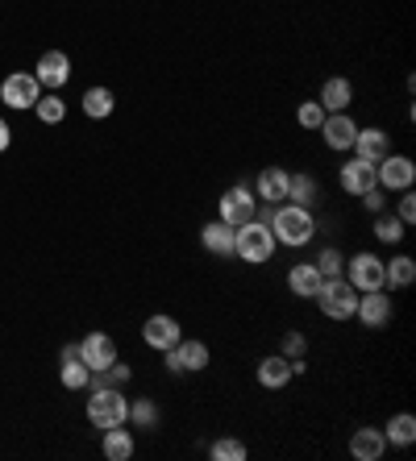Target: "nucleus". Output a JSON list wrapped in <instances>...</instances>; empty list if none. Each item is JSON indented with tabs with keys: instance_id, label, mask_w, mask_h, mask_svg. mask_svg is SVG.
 Listing matches in <instances>:
<instances>
[{
	"instance_id": "23",
	"label": "nucleus",
	"mask_w": 416,
	"mask_h": 461,
	"mask_svg": "<svg viewBox=\"0 0 416 461\" xmlns=\"http://www.w3.org/2000/svg\"><path fill=\"white\" fill-rule=\"evenodd\" d=\"M384 440H387V445H400V449H408V445L416 440V416H412V411H400V416L387 420Z\"/></svg>"
},
{
	"instance_id": "20",
	"label": "nucleus",
	"mask_w": 416,
	"mask_h": 461,
	"mask_svg": "<svg viewBox=\"0 0 416 461\" xmlns=\"http://www.w3.org/2000/svg\"><path fill=\"white\" fill-rule=\"evenodd\" d=\"M354 150H358V158H366V162H384L387 154H392V138H387L384 129H358Z\"/></svg>"
},
{
	"instance_id": "10",
	"label": "nucleus",
	"mask_w": 416,
	"mask_h": 461,
	"mask_svg": "<svg viewBox=\"0 0 416 461\" xmlns=\"http://www.w3.org/2000/svg\"><path fill=\"white\" fill-rule=\"evenodd\" d=\"M321 138H325L329 150H354V138H358V121L346 117V113H325L317 129Z\"/></svg>"
},
{
	"instance_id": "37",
	"label": "nucleus",
	"mask_w": 416,
	"mask_h": 461,
	"mask_svg": "<svg viewBox=\"0 0 416 461\" xmlns=\"http://www.w3.org/2000/svg\"><path fill=\"white\" fill-rule=\"evenodd\" d=\"M395 216H400L404 225H412V221H416V195H412V192H404V200H400V208H395Z\"/></svg>"
},
{
	"instance_id": "5",
	"label": "nucleus",
	"mask_w": 416,
	"mask_h": 461,
	"mask_svg": "<svg viewBox=\"0 0 416 461\" xmlns=\"http://www.w3.org/2000/svg\"><path fill=\"white\" fill-rule=\"evenodd\" d=\"M217 216L225 221V225H233V229L246 225V221H254V216H258V195H254V187H246V183L230 187V192L221 195Z\"/></svg>"
},
{
	"instance_id": "12",
	"label": "nucleus",
	"mask_w": 416,
	"mask_h": 461,
	"mask_svg": "<svg viewBox=\"0 0 416 461\" xmlns=\"http://www.w3.org/2000/svg\"><path fill=\"white\" fill-rule=\"evenodd\" d=\"M338 183H341V192L346 195H366L371 187H379V179H375V162H366V158H350L346 167L338 171Z\"/></svg>"
},
{
	"instance_id": "1",
	"label": "nucleus",
	"mask_w": 416,
	"mask_h": 461,
	"mask_svg": "<svg viewBox=\"0 0 416 461\" xmlns=\"http://www.w3.org/2000/svg\"><path fill=\"white\" fill-rule=\"evenodd\" d=\"M267 225H271L275 233V246H308L312 241V233H317V221H312V212L300 204H275L271 216H267Z\"/></svg>"
},
{
	"instance_id": "9",
	"label": "nucleus",
	"mask_w": 416,
	"mask_h": 461,
	"mask_svg": "<svg viewBox=\"0 0 416 461\" xmlns=\"http://www.w3.org/2000/svg\"><path fill=\"white\" fill-rule=\"evenodd\" d=\"M208 366V345L204 341H187L179 337L171 349H167V370H176V375H200Z\"/></svg>"
},
{
	"instance_id": "33",
	"label": "nucleus",
	"mask_w": 416,
	"mask_h": 461,
	"mask_svg": "<svg viewBox=\"0 0 416 461\" xmlns=\"http://www.w3.org/2000/svg\"><path fill=\"white\" fill-rule=\"evenodd\" d=\"M341 267H346V258L338 254V249H321L317 258V270H321V279H338Z\"/></svg>"
},
{
	"instance_id": "2",
	"label": "nucleus",
	"mask_w": 416,
	"mask_h": 461,
	"mask_svg": "<svg viewBox=\"0 0 416 461\" xmlns=\"http://www.w3.org/2000/svg\"><path fill=\"white\" fill-rule=\"evenodd\" d=\"M233 254L241 258V262H250V267H263V262H271L275 254V233L267 221H246V225L233 229Z\"/></svg>"
},
{
	"instance_id": "22",
	"label": "nucleus",
	"mask_w": 416,
	"mask_h": 461,
	"mask_svg": "<svg viewBox=\"0 0 416 461\" xmlns=\"http://www.w3.org/2000/svg\"><path fill=\"white\" fill-rule=\"evenodd\" d=\"M292 383V357L275 354V357H263L258 362V386H267V391H279V386Z\"/></svg>"
},
{
	"instance_id": "31",
	"label": "nucleus",
	"mask_w": 416,
	"mask_h": 461,
	"mask_svg": "<svg viewBox=\"0 0 416 461\" xmlns=\"http://www.w3.org/2000/svg\"><path fill=\"white\" fill-rule=\"evenodd\" d=\"M38 121H42V125H59V121L67 117V104L63 100H59V92H50V96H38Z\"/></svg>"
},
{
	"instance_id": "7",
	"label": "nucleus",
	"mask_w": 416,
	"mask_h": 461,
	"mask_svg": "<svg viewBox=\"0 0 416 461\" xmlns=\"http://www.w3.org/2000/svg\"><path fill=\"white\" fill-rule=\"evenodd\" d=\"M341 270H346V283H350L358 295H362V291L387 287V283H384V258H375V254H354Z\"/></svg>"
},
{
	"instance_id": "35",
	"label": "nucleus",
	"mask_w": 416,
	"mask_h": 461,
	"mask_svg": "<svg viewBox=\"0 0 416 461\" xmlns=\"http://www.w3.org/2000/svg\"><path fill=\"white\" fill-rule=\"evenodd\" d=\"M358 200L371 208V212H387V192H384V187H371V192L358 195Z\"/></svg>"
},
{
	"instance_id": "13",
	"label": "nucleus",
	"mask_w": 416,
	"mask_h": 461,
	"mask_svg": "<svg viewBox=\"0 0 416 461\" xmlns=\"http://www.w3.org/2000/svg\"><path fill=\"white\" fill-rule=\"evenodd\" d=\"M79 362L96 375V370H104L109 362H117V341H113L109 333H88L79 341Z\"/></svg>"
},
{
	"instance_id": "30",
	"label": "nucleus",
	"mask_w": 416,
	"mask_h": 461,
	"mask_svg": "<svg viewBox=\"0 0 416 461\" xmlns=\"http://www.w3.org/2000/svg\"><path fill=\"white\" fill-rule=\"evenodd\" d=\"M208 457L213 461H246V445L238 437H221L208 445Z\"/></svg>"
},
{
	"instance_id": "21",
	"label": "nucleus",
	"mask_w": 416,
	"mask_h": 461,
	"mask_svg": "<svg viewBox=\"0 0 416 461\" xmlns=\"http://www.w3.org/2000/svg\"><path fill=\"white\" fill-rule=\"evenodd\" d=\"M200 241H204L208 254L217 258H233V225H225V221H208L204 229H200Z\"/></svg>"
},
{
	"instance_id": "26",
	"label": "nucleus",
	"mask_w": 416,
	"mask_h": 461,
	"mask_svg": "<svg viewBox=\"0 0 416 461\" xmlns=\"http://www.w3.org/2000/svg\"><path fill=\"white\" fill-rule=\"evenodd\" d=\"M113 104H117V96H113L109 87H88V92H84V113H88L92 121L113 117Z\"/></svg>"
},
{
	"instance_id": "38",
	"label": "nucleus",
	"mask_w": 416,
	"mask_h": 461,
	"mask_svg": "<svg viewBox=\"0 0 416 461\" xmlns=\"http://www.w3.org/2000/svg\"><path fill=\"white\" fill-rule=\"evenodd\" d=\"M9 141H13V129H9V121L0 117V154L9 150Z\"/></svg>"
},
{
	"instance_id": "34",
	"label": "nucleus",
	"mask_w": 416,
	"mask_h": 461,
	"mask_svg": "<svg viewBox=\"0 0 416 461\" xmlns=\"http://www.w3.org/2000/svg\"><path fill=\"white\" fill-rule=\"evenodd\" d=\"M296 121H300L304 129H321V121H325V108H321L317 100H308V104L296 108Z\"/></svg>"
},
{
	"instance_id": "36",
	"label": "nucleus",
	"mask_w": 416,
	"mask_h": 461,
	"mask_svg": "<svg viewBox=\"0 0 416 461\" xmlns=\"http://www.w3.org/2000/svg\"><path fill=\"white\" fill-rule=\"evenodd\" d=\"M304 349H308V341L300 333H287L284 337V357H304Z\"/></svg>"
},
{
	"instance_id": "14",
	"label": "nucleus",
	"mask_w": 416,
	"mask_h": 461,
	"mask_svg": "<svg viewBox=\"0 0 416 461\" xmlns=\"http://www.w3.org/2000/svg\"><path fill=\"white\" fill-rule=\"evenodd\" d=\"M33 79L42 87H50V92H59V87L71 79V59H67L63 50H46L42 59H38V67H33Z\"/></svg>"
},
{
	"instance_id": "16",
	"label": "nucleus",
	"mask_w": 416,
	"mask_h": 461,
	"mask_svg": "<svg viewBox=\"0 0 416 461\" xmlns=\"http://www.w3.org/2000/svg\"><path fill=\"white\" fill-rule=\"evenodd\" d=\"M384 453H387L384 429H366V424H362V429L350 437V457L354 461H379Z\"/></svg>"
},
{
	"instance_id": "29",
	"label": "nucleus",
	"mask_w": 416,
	"mask_h": 461,
	"mask_svg": "<svg viewBox=\"0 0 416 461\" xmlns=\"http://www.w3.org/2000/svg\"><path fill=\"white\" fill-rule=\"evenodd\" d=\"M59 378H63L67 391H84V386L92 383V370H88L84 362H79V357H67L63 370H59Z\"/></svg>"
},
{
	"instance_id": "3",
	"label": "nucleus",
	"mask_w": 416,
	"mask_h": 461,
	"mask_svg": "<svg viewBox=\"0 0 416 461\" xmlns=\"http://www.w3.org/2000/svg\"><path fill=\"white\" fill-rule=\"evenodd\" d=\"M88 420L100 432L125 424V420H130V399H125V391H121V386H96L88 399Z\"/></svg>"
},
{
	"instance_id": "19",
	"label": "nucleus",
	"mask_w": 416,
	"mask_h": 461,
	"mask_svg": "<svg viewBox=\"0 0 416 461\" xmlns=\"http://www.w3.org/2000/svg\"><path fill=\"white\" fill-rule=\"evenodd\" d=\"M350 100H354V84H350V79L333 76V79H325V84H321V100H317V104L325 108V113H346V108H350Z\"/></svg>"
},
{
	"instance_id": "11",
	"label": "nucleus",
	"mask_w": 416,
	"mask_h": 461,
	"mask_svg": "<svg viewBox=\"0 0 416 461\" xmlns=\"http://www.w3.org/2000/svg\"><path fill=\"white\" fill-rule=\"evenodd\" d=\"M354 316H358L366 329H384V324H392V295H387L384 287H379V291H362Z\"/></svg>"
},
{
	"instance_id": "28",
	"label": "nucleus",
	"mask_w": 416,
	"mask_h": 461,
	"mask_svg": "<svg viewBox=\"0 0 416 461\" xmlns=\"http://www.w3.org/2000/svg\"><path fill=\"white\" fill-rule=\"evenodd\" d=\"M404 221L392 212H375V237L384 241V246H395V241H404Z\"/></svg>"
},
{
	"instance_id": "25",
	"label": "nucleus",
	"mask_w": 416,
	"mask_h": 461,
	"mask_svg": "<svg viewBox=\"0 0 416 461\" xmlns=\"http://www.w3.org/2000/svg\"><path fill=\"white\" fill-rule=\"evenodd\" d=\"M384 283H392V287H412L416 283V262L408 254H395L392 262H384Z\"/></svg>"
},
{
	"instance_id": "24",
	"label": "nucleus",
	"mask_w": 416,
	"mask_h": 461,
	"mask_svg": "<svg viewBox=\"0 0 416 461\" xmlns=\"http://www.w3.org/2000/svg\"><path fill=\"white\" fill-rule=\"evenodd\" d=\"M104 457L109 461H130L133 457V437L125 432V424H117V429H104Z\"/></svg>"
},
{
	"instance_id": "27",
	"label": "nucleus",
	"mask_w": 416,
	"mask_h": 461,
	"mask_svg": "<svg viewBox=\"0 0 416 461\" xmlns=\"http://www.w3.org/2000/svg\"><path fill=\"white\" fill-rule=\"evenodd\" d=\"M287 204H300V208L317 204V179L312 175H292L287 179Z\"/></svg>"
},
{
	"instance_id": "8",
	"label": "nucleus",
	"mask_w": 416,
	"mask_h": 461,
	"mask_svg": "<svg viewBox=\"0 0 416 461\" xmlns=\"http://www.w3.org/2000/svg\"><path fill=\"white\" fill-rule=\"evenodd\" d=\"M38 96H42V84L33 79V71H13V76H5V84H0V100L9 108H33L38 104Z\"/></svg>"
},
{
	"instance_id": "6",
	"label": "nucleus",
	"mask_w": 416,
	"mask_h": 461,
	"mask_svg": "<svg viewBox=\"0 0 416 461\" xmlns=\"http://www.w3.org/2000/svg\"><path fill=\"white\" fill-rule=\"evenodd\" d=\"M375 179L384 192H408L416 183V162L408 154H387L384 162H375Z\"/></svg>"
},
{
	"instance_id": "17",
	"label": "nucleus",
	"mask_w": 416,
	"mask_h": 461,
	"mask_svg": "<svg viewBox=\"0 0 416 461\" xmlns=\"http://www.w3.org/2000/svg\"><path fill=\"white\" fill-rule=\"evenodd\" d=\"M287 179H292V175L284 171V167H267L263 175H258V204H287Z\"/></svg>"
},
{
	"instance_id": "4",
	"label": "nucleus",
	"mask_w": 416,
	"mask_h": 461,
	"mask_svg": "<svg viewBox=\"0 0 416 461\" xmlns=\"http://www.w3.org/2000/svg\"><path fill=\"white\" fill-rule=\"evenodd\" d=\"M317 303L321 312H325L329 321H354V308H358V291L350 287V283L341 279H325L317 291Z\"/></svg>"
},
{
	"instance_id": "15",
	"label": "nucleus",
	"mask_w": 416,
	"mask_h": 461,
	"mask_svg": "<svg viewBox=\"0 0 416 461\" xmlns=\"http://www.w3.org/2000/svg\"><path fill=\"white\" fill-rule=\"evenodd\" d=\"M179 337H184V329H179L176 316H150V321L142 324V341L150 345V349H158V354H167Z\"/></svg>"
},
{
	"instance_id": "18",
	"label": "nucleus",
	"mask_w": 416,
	"mask_h": 461,
	"mask_svg": "<svg viewBox=\"0 0 416 461\" xmlns=\"http://www.w3.org/2000/svg\"><path fill=\"white\" fill-rule=\"evenodd\" d=\"M321 270L317 262H300V267L287 270V287H292V295H300V300H317V291H321Z\"/></svg>"
},
{
	"instance_id": "32",
	"label": "nucleus",
	"mask_w": 416,
	"mask_h": 461,
	"mask_svg": "<svg viewBox=\"0 0 416 461\" xmlns=\"http://www.w3.org/2000/svg\"><path fill=\"white\" fill-rule=\"evenodd\" d=\"M130 420L138 424V429H154V424H158V403H154V399H138V403H130Z\"/></svg>"
}]
</instances>
